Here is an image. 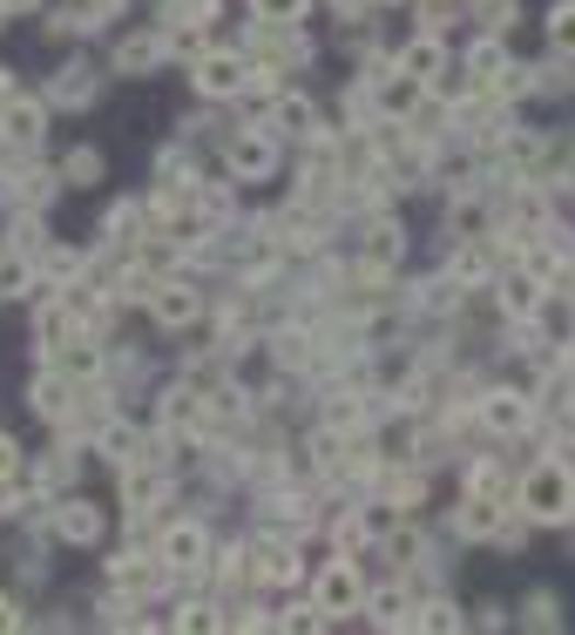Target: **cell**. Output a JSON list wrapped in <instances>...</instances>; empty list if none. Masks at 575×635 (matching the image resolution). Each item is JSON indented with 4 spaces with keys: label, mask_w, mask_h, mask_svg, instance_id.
Masks as SVG:
<instances>
[{
    "label": "cell",
    "mask_w": 575,
    "mask_h": 635,
    "mask_svg": "<svg viewBox=\"0 0 575 635\" xmlns=\"http://www.w3.org/2000/svg\"><path fill=\"white\" fill-rule=\"evenodd\" d=\"M149 304H157L163 325H189V318H197V291H189V285H163Z\"/></svg>",
    "instance_id": "5b68a950"
},
{
    "label": "cell",
    "mask_w": 575,
    "mask_h": 635,
    "mask_svg": "<svg viewBox=\"0 0 575 635\" xmlns=\"http://www.w3.org/2000/svg\"><path fill=\"white\" fill-rule=\"evenodd\" d=\"M197 82H204L210 95H230V89L244 82V55H210V61L197 68Z\"/></svg>",
    "instance_id": "277c9868"
},
{
    "label": "cell",
    "mask_w": 575,
    "mask_h": 635,
    "mask_svg": "<svg viewBox=\"0 0 575 635\" xmlns=\"http://www.w3.org/2000/svg\"><path fill=\"white\" fill-rule=\"evenodd\" d=\"M502 304H508V311H521V318H528V311H534V304H542V285H534V277H508V285H502Z\"/></svg>",
    "instance_id": "8fae6325"
},
{
    "label": "cell",
    "mask_w": 575,
    "mask_h": 635,
    "mask_svg": "<svg viewBox=\"0 0 575 635\" xmlns=\"http://www.w3.org/2000/svg\"><path fill=\"white\" fill-rule=\"evenodd\" d=\"M0 628H14V609H8V602H0Z\"/></svg>",
    "instance_id": "ffe728a7"
},
{
    "label": "cell",
    "mask_w": 575,
    "mask_h": 635,
    "mask_svg": "<svg viewBox=\"0 0 575 635\" xmlns=\"http://www.w3.org/2000/svg\"><path fill=\"white\" fill-rule=\"evenodd\" d=\"M353 602H359V575L345 568V562H338V568H325V581H319V609H325V615H345Z\"/></svg>",
    "instance_id": "7a4b0ae2"
},
{
    "label": "cell",
    "mask_w": 575,
    "mask_h": 635,
    "mask_svg": "<svg viewBox=\"0 0 575 635\" xmlns=\"http://www.w3.org/2000/svg\"><path fill=\"white\" fill-rule=\"evenodd\" d=\"M460 528H468V534H494V528H502V500H460Z\"/></svg>",
    "instance_id": "ba28073f"
},
{
    "label": "cell",
    "mask_w": 575,
    "mask_h": 635,
    "mask_svg": "<svg viewBox=\"0 0 575 635\" xmlns=\"http://www.w3.org/2000/svg\"><path fill=\"white\" fill-rule=\"evenodd\" d=\"M61 534H68V541H95V534H102V513H95V507H82V500L61 507Z\"/></svg>",
    "instance_id": "9c48e42d"
},
{
    "label": "cell",
    "mask_w": 575,
    "mask_h": 635,
    "mask_svg": "<svg viewBox=\"0 0 575 635\" xmlns=\"http://www.w3.org/2000/svg\"><path fill=\"white\" fill-rule=\"evenodd\" d=\"M372 615H379V622H406V588H387V594L372 602Z\"/></svg>",
    "instance_id": "9a60e30c"
},
{
    "label": "cell",
    "mask_w": 575,
    "mask_h": 635,
    "mask_svg": "<svg viewBox=\"0 0 575 635\" xmlns=\"http://www.w3.org/2000/svg\"><path fill=\"white\" fill-rule=\"evenodd\" d=\"M419 622H427V628H460V615H453V602H434L427 615H419Z\"/></svg>",
    "instance_id": "ac0fdd59"
},
{
    "label": "cell",
    "mask_w": 575,
    "mask_h": 635,
    "mask_svg": "<svg viewBox=\"0 0 575 635\" xmlns=\"http://www.w3.org/2000/svg\"><path fill=\"white\" fill-rule=\"evenodd\" d=\"M251 14H257V21H298L304 0H251Z\"/></svg>",
    "instance_id": "4fadbf2b"
},
{
    "label": "cell",
    "mask_w": 575,
    "mask_h": 635,
    "mask_svg": "<svg viewBox=\"0 0 575 635\" xmlns=\"http://www.w3.org/2000/svg\"><path fill=\"white\" fill-rule=\"evenodd\" d=\"M549 42H555L562 55H575V0H568V8H555V14H549Z\"/></svg>",
    "instance_id": "7c38bea8"
},
{
    "label": "cell",
    "mask_w": 575,
    "mask_h": 635,
    "mask_svg": "<svg viewBox=\"0 0 575 635\" xmlns=\"http://www.w3.org/2000/svg\"><path fill=\"white\" fill-rule=\"evenodd\" d=\"M521 507L534 513V521H562V513L575 507V473L555 466V460H542V466L521 481Z\"/></svg>",
    "instance_id": "6da1fadb"
},
{
    "label": "cell",
    "mask_w": 575,
    "mask_h": 635,
    "mask_svg": "<svg viewBox=\"0 0 575 635\" xmlns=\"http://www.w3.org/2000/svg\"><path fill=\"white\" fill-rule=\"evenodd\" d=\"M197 554H204V528H189V521H183V528L163 534V562H170V568H189Z\"/></svg>",
    "instance_id": "8992f818"
},
{
    "label": "cell",
    "mask_w": 575,
    "mask_h": 635,
    "mask_svg": "<svg viewBox=\"0 0 575 635\" xmlns=\"http://www.w3.org/2000/svg\"><path fill=\"white\" fill-rule=\"evenodd\" d=\"M474 74H481V82H487V74H502V48H494V42L474 48Z\"/></svg>",
    "instance_id": "2e32d148"
},
{
    "label": "cell",
    "mask_w": 575,
    "mask_h": 635,
    "mask_svg": "<svg viewBox=\"0 0 575 635\" xmlns=\"http://www.w3.org/2000/svg\"><path fill=\"white\" fill-rule=\"evenodd\" d=\"M68 176H74V183H95V176H102V163L82 149V155H68Z\"/></svg>",
    "instance_id": "e0dca14e"
},
{
    "label": "cell",
    "mask_w": 575,
    "mask_h": 635,
    "mask_svg": "<svg viewBox=\"0 0 575 635\" xmlns=\"http://www.w3.org/2000/svg\"><path fill=\"white\" fill-rule=\"evenodd\" d=\"M481 419H487L494 432H521V426H528V400H521V392H487Z\"/></svg>",
    "instance_id": "3957f363"
},
{
    "label": "cell",
    "mask_w": 575,
    "mask_h": 635,
    "mask_svg": "<svg viewBox=\"0 0 575 635\" xmlns=\"http://www.w3.org/2000/svg\"><path fill=\"white\" fill-rule=\"evenodd\" d=\"M14 466V440H0V473H8Z\"/></svg>",
    "instance_id": "d6986e66"
},
{
    "label": "cell",
    "mask_w": 575,
    "mask_h": 635,
    "mask_svg": "<svg viewBox=\"0 0 575 635\" xmlns=\"http://www.w3.org/2000/svg\"><path fill=\"white\" fill-rule=\"evenodd\" d=\"M440 68H447V48L440 42H413L406 48V74H413V82H434Z\"/></svg>",
    "instance_id": "52a82bcc"
},
{
    "label": "cell",
    "mask_w": 575,
    "mask_h": 635,
    "mask_svg": "<svg viewBox=\"0 0 575 635\" xmlns=\"http://www.w3.org/2000/svg\"><path fill=\"white\" fill-rule=\"evenodd\" d=\"M230 163L251 170V176H264V170H272V142H264V136H244L238 149H230Z\"/></svg>",
    "instance_id": "30bf717a"
},
{
    "label": "cell",
    "mask_w": 575,
    "mask_h": 635,
    "mask_svg": "<svg viewBox=\"0 0 575 635\" xmlns=\"http://www.w3.org/2000/svg\"><path fill=\"white\" fill-rule=\"evenodd\" d=\"M8 129H14L21 142H27V136H42V108H27V102H14V108H8Z\"/></svg>",
    "instance_id": "5bb4252c"
}]
</instances>
